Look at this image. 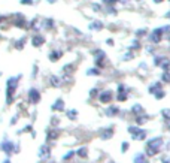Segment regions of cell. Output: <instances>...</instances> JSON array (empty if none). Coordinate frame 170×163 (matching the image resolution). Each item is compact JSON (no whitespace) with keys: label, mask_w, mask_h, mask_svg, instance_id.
<instances>
[{"label":"cell","mask_w":170,"mask_h":163,"mask_svg":"<svg viewBox=\"0 0 170 163\" xmlns=\"http://www.w3.org/2000/svg\"><path fill=\"white\" fill-rule=\"evenodd\" d=\"M25 42H27V37H25V36H22V37H20V39L15 42V46H17L18 49H21V48H24Z\"/></svg>","instance_id":"cell-34"},{"label":"cell","mask_w":170,"mask_h":163,"mask_svg":"<svg viewBox=\"0 0 170 163\" xmlns=\"http://www.w3.org/2000/svg\"><path fill=\"white\" fill-rule=\"evenodd\" d=\"M29 102L31 105H37L41 102V93H39L37 89H30L29 90Z\"/></svg>","instance_id":"cell-7"},{"label":"cell","mask_w":170,"mask_h":163,"mask_svg":"<svg viewBox=\"0 0 170 163\" xmlns=\"http://www.w3.org/2000/svg\"><path fill=\"white\" fill-rule=\"evenodd\" d=\"M152 2L155 3V5H161V3H164L166 0H152Z\"/></svg>","instance_id":"cell-50"},{"label":"cell","mask_w":170,"mask_h":163,"mask_svg":"<svg viewBox=\"0 0 170 163\" xmlns=\"http://www.w3.org/2000/svg\"><path fill=\"white\" fill-rule=\"evenodd\" d=\"M113 93L111 91V90H103V91H100V94H99V100H100V103H103V105H108V103H111L112 100H113Z\"/></svg>","instance_id":"cell-6"},{"label":"cell","mask_w":170,"mask_h":163,"mask_svg":"<svg viewBox=\"0 0 170 163\" xmlns=\"http://www.w3.org/2000/svg\"><path fill=\"white\" fill-rule=\"evenodd\" d=\"M93 56H94V63L99 69H103L104 67V63H106V53L103 49L97 48L93 51Z\"/></svg>","instance_id":"cell-4"},{"label":"cell","mask_w":170,"mask_h":163,"mask_svg":"<svg viewBox=\"0 0 170 163\" xmlns=\"http://www.w3.org/2000/svg\"><path fill=\"white\" fill-rule=\"evenodd\" d=\"M145 51H146L148 54H151V56H155V54H157V46L152 45V44H149V45H146Z\"/></svg>","instance_id":"cell-35"},{"label":"cell","mask_w":170,"mask_h":163,"mask_svg":"<svg viewBox=\"0 0 170 163\" xmlns=\"http://www.w3.org/2000/svg\"><path fill=\"white\" fill-rule=\"evenodd\" d=\"M161 117L164 118L166 123L170 121V108H164V109H161Z\"/></svg>","instance_id":"cell-32"},{"label":"cell","mask_w":170,"mask_h":163,"mask_svg":"<svg viewBox=\"0 0 170 163\" xmlns=\"http://www.w3.org/2000/svg\"><path fill=\"white\" fill-rule=\"evenodd\" d=\"M133 2H142V0H133Z\"/></svg>","instance_id":"cell-54"},{"label":"cell","mask_w":170,"mask_h":163,"mask_svg":"<svg viewBox=\"0 0 170 163\" xmlns=\"http://www.w3.org/2000/svg\"><path fill=\"white\" fill-rule=\"evenodd\" d=\"M101 73V70L96 66V67H91V69H88L87 70V75H88V77H99V75Z\"/></svg>","instance_id":"cell-29"},{"label":"cell","mask_w":170,"mask_h":163,"mask_svg":"<svg viewBox=\"0 0 170 163\" xmlns=\"http://www.w3.org/2000/svg\"><path fill=\"white\" fill-rule=\"evenodd\" d=\"M15 17H17V20L14 21V24H15L17 27H20V29H25V27H29L27 21H25V17H24L22 14H17Z\"/></svg>","instance_id":"cell-11"},{"label":"cell","mask_w":170,"mask_h":163,"mask_svg":"<svg viewBox=\"0 0 170 163\" xmlns=\"http://www.w3.org/2000/svg\"><path fill=\"white\" fill-rule=\"evenodd\" d=\"M20 3L21 5H33L34 2H33V0H20Z\"/></svg>","instance_id":"cell-45"},{"label":"cell","mask_w":170,"mask_h":163,"mask_svg":"<svg viewBox=\"0 0 170 163\" xmlns=\"http://www.w3.org/2000/svg\"><path fill=\"white\" fill-rule=\"evenodd\" d=\"M76 154L79 156V157H87V156H88V148H87V147H81V148L76 151Z\"/></svg>","instance_id":"cell-36"},{"label":"cell","mask_w":170,"mask_h":163,"mask_svg":"<svg viewBox=\"0 0 170 163\" xmlns=\"http://www.w3.org/2000/svg\"><path fill=\"white\" fill-rule=\"evenodd\" d=\"M20 78H21V75H18V77H10L6 82V103L8 105H10L14 102V96H15V91L18 89Z\"/></svg>","instance_id":"cell-2"},{"label":"cell","mask_w":170,"mask_h":163,"mask_svg":"<svg viewBox=\"0 0 170 163\" xmlns=\"http://www.w3.org/2000/svg\"><path fill=\"white\" fill-rule=\"evenodd\" d=\"M91 8H93L94 12H103L104 11V8H103L101 3H93V5H91Z\"/></svg>","instance_id":"cell-37"},{"label":"cell","mask_w":170,"mask_h":163,"mask_svg":"<svg viewBox=\"0 0 170 163\" xmlns=\"http://www.w3.org/2000/svg\"><path fill=\"white\" fill-rule=\"evenodd\" d=\"M148 34H149V30H148L146 27H140V29H137V30L134 32V36L137 37V39H143V37H148Z\"/></svg>","instance_id":"cell-17"},{"label":"cell","mask_w":170,"mask_h":163,"mask_svg":"<svg viewBox=\"0 0 170 163\" xmlns=\"http://www.w3.org/2000/svg\"><path fill=\"white\" fill-rule=\"evenodd\" d=\"M54 27H55V21L52 18H43L41 21V29H43V30H51Z\"/></svg>","instance_id":"cell-10"},{"label":"cell","mask_w":170,"mask_h":163,"mask_svg":"<svg viewBox=\"0 0 170 163\" xmlns=\"http://www.w3.org/2000/svg\"><path fill=\"white\" fill-rule=\"evenodd\" d=\"M67 117H69L70 120H76V118H78V111H76V109L67 111Z\"/></svg>","instance_id":"cell-39"},{"label":"cell","mask_w":170,"mask_h":163,"mask_svg":"<svg viewBox=\"0 0 170 163\" xmlns=\"http://www.w3.org/2000/svg\"><path fill=\"white\" fill-rule=\"evenodd\" d=\"M161 27H163V32H164V39L170 41V22L164 24V26H161Z\"/></svg>","instance_id":"cell-33"},{"label":"cell","mask_w":170,"mask_h":163,"mask_svg":"<svg viewBox=\"0 0 170 163\" xmlns=\"http://www.w3.org/2000/svg\"><path fill=\"white\" fill-rule=\"evenodd\" d=\"M31 44H33L34 48H41L45 44V36L41 34V33H34L33 37H31Z\"/></svg>","instance_id":"cell-8"},{"label":"cell","mask_w":170,"mask_h":163,"mask_svg":"<svg viewBox=\"0 0 170 163\" xmlns=\"http://www.w3.org/2000/svg\"><path fill=\"white\" fill-rule=\"evenodd\" d=\"M164 18H166V20H169V22H170V9H169V11L166 12V14H164Z\"/></svg>","instance_id":"cell-47"},{"label":"cell","mask_w":170,"mask_h":163,"mask_svg":"<svg viewBox=\"0 0 170 163\" xmlns=\"http://www.w3.org/2000/svg\"><path fill=\"white\" fill-rule=\"evenodd\" d=\"M160 90H163V82L161 81H154L152 84H149V87H148V91H149V94H155V93H158Z\"/></svg>","instance_id":"cell-9"},{"label":"cell","mask_w":170,"mask_h":163,"mask_svg":"<svg viewBox=\"0 0 170 163\" xmlns=\"http://www.w3.org/2000/svg\"><path fill=\"white\" fill-rule=\"evenodd\" d=\"M58 138V130L57 129H49L46 132V141H54Z\"/></svg>","instance_id":"cell-22"},{"label":"cell","mask_w":170,"mask_h":163,"mask_svg":"<svg viewBox=\"0 0 170 163\" xmlns=\"http://www.w3.org/2000/svg\"><path fill=\"white\" fill-rule=\"evenodd\" d=\"M154 97H155L157 100H161V99L166 97V91H164V90H160L158 93H155V94H154Z\"/></svg>","instance_id":"cell-40"},{"label":"cell","mask_w":170,"mask_h":163,"mask_svg":"<svg viewBox=\"0 0 170 163\" xmlns=\"http://www.w3.org/2000/svg\"><path fill=\"white\" fill-rule=\"evenodd\" d=\"M103 27H104V24L100 20H94L90 24V30H94V32H100V30H103Z\"/></svg>","instance_id":"cell-14"},{"label":"cell","mask_w":170,"mask_h":163,"mask_svg":"<svg viewBox=\"0 0 170 163\" xmlns=\"http://www.w3.org/2000/svg\"><path fill=\"white\" fill-rule=\"evenodd\" d=\"M104 12H106L108 15H118V9H116L115 6H112V5H109V6H104Z\"/></svg>","instance_id":"cell-25"},{"label":"cell","mask_w":170,"mask_h":163,"mask_svg":"<svg viewBox=\"0 0 170 163\" xmlns=\"http://www.w3.org/2000/svg\"><path fill=\"white\" fill-rule=\"evenodd\" d=\"M51 154V148L48 145H42L41 148H39V157L41 159H48Z\"/></svg>","instance_id":"cell-15"},{"label":"cell","mask_w":170,"mask_h":163,"mask_svg":"<svg viewBox=\"0 0 170 163\" xmlns=\"http://www.w3.org/2000/svg\"><path fill=\"white\" fill-rule=\"evenodd\" d=\"M140 48H142V42H140V39H137V37H134V39L132 41V44L128 45L130 51H139Z\"/></svg>","instance_id":"cell-19"},{"label":"cell","mask_w":170,"mask_h":163,"mask_svg":"<svg viewBox=\"0 0 170 163\" xmlns=\"http://www.w3.org/2000/svg\"><path fill=\"white\" fill-rule=\"evenodd\" d=\"M36 75H37V66H34V67H33V73H31V77L34 78Z\"/></svg>","instance_id":"cell-49"},{"label":"cell","mask_w":170,"mask_h":163,"mask_svg":"<svg viewBox=\"0 0 170 163\" xmlns=\"http://www.w3.org/2000/svg\"><path fill=\"white\" fill-rule=\"evenodd\" d=\"M148 120H149V117H148L146 114L137 115V117H136V124H137V126H142V124H145V123H146Z\"/></svg>","instance_id":"cell-26"},{"label":"cell","mask_w":170,"mask_h":163,"mask_svg":"<svg viewBox=\"0 0 170 163\" xmlns=\"http://www.w3.org/2000/svg\"><path fill=\"white\" fill-rule=\"evenodd\" d=\"M46 2H48V3H55L57 0H46Z\"/></svg>","instance_id":"cell-51"},{"label":"cell","mask_w":170,"mask_h":163,"mask_svg":"<svg viewBox=\"0 0 170 163\" xmlns=\"http://www.w3.org/2000/svg\"><path fill=\"white\" fill-rule=\"evenodd\" d=\"M72 69H73V65H66V66L63 67V72H64V73H70Z\"/></svg>","instance_id":"cell-43"},{"label":"cell","mask_w":170,"mask_h":163,"mask_svg":"<svg viewBox=\"0 0 170 163\" xmlns=\"http://www.w3.org/2000/svg\"><path fill=\"white\" fill-rule=\"evenodd\" d=\"M61 57H63V51H61V49H54V51H51V54H49V60L51 61H57Z\"/></svg>","instance_id":"cell-20"},{"label":"cell","mask_w":170,"mask_h":163,"mask_svg":"<svg viewBox=\"0 0 170 163\" xmlns=\"http://www.w3.org/2000/svg\"><path fill=\"white\" fill-rule=\"evenodd\" d=\"M133 58H134V51H130V49H127V51L122 54V57H121V60H124V61H130Z\"/></svg>","instance_id":"cell-28"},{"label":"cell","mask_w":170,"mask_h":163,"mask_svg":"<svg viewBox=\"0 0 170 163\" xmlns=\"http://www.w3.org/2000/svg\"><path fill=\"white\" fill-rule=\"evenodd\" d=\"M116 100L118 102H125V100L128 99V91H121V93H116Z\"/></svg>","instance_id":"cell-30"},{"label":"cell","mask_w":170,"mask_h":163,"mask_svg":"<svg viewBox=\"0 0 170 163\" xmlns=\"http://www.w3.org/2000/svg\"><path fill=\"white\" fill-rule=\"evenodd\" d=\"M99 94H100L99 89H91V90H90V96H91V97H99Z\"/></svg>","instance_id":"cell-41"},{"label":"cell","mask_w":170,"mask_h":163,"mask_svg":"<svg viewBox=\"0 0 170 163\" xmlns=\"http://www.w3.org/2000/svg\"><path fill=\"white\" fill-rule=\"evenodd\" d=\"M64 109V102H63V99H57L54 105H52V111H63Z\"/></svg>","instance_id":"cell-24"},{"label":"cell","mask_w":170,"mask_h":163,"mask_svg":"<svg viewBox=\"0 0 170 163\" xmlns=\"http://www.w3.org/2000/svg\"><path fill=\"white\" fill-rule=\"evenodd\" d=\"M121 0H101V5H104V6H109V5H112V6H115L116 3H120Z\"/></svg>","instance_id":"cell-38"},{"label":"cell","mask_w":170,"mask_h":163,"mask_svg":"<svg viewBox=\"0 0 170 163\" xmlns=\"http://www.w3.org/2000/svg\"><path fill=\"white\" fill-rule=\"evenodd\" d=\"M106 44H108V45H111V46H113V44H115V42H113V39H111V37H109V39H106Z\"/></svg>","instance_id":"cell-48"},{"label":"cell","mask_w":170,"mask_h":163,"mask_svg":"<svg viewBox=\"0 0 170 163\" xmlns=\"http://www.w3.org/2000/svg\"><path fill=\"white\" fill-rule=\"evenodd\" d=\"M3 163H10V160H5V162H3Z\"/></svg>","instance_id":"cell-52"},{"label":"cell","mask_w":170,"mask_h":163,"mask_svg":"<svg viewBox=\"0 0 170 163\" xmlns=\"http://www.w3.org/2000/svg\"><path fill=\"white\" fill-rule=\"evenodd\" d=\"M0 150L5 151L6 156H10L14 151H18V147H15L12 141H3L2 144H0Z\"/></svg>","instance_id":"cell-5"},{"label":"cell","mask_w":170,"mask_h":163,"mask_svg":"<svg viewBox=\"0 0 170 163\" xmlns=\"http://www.w3.org/2000/svg\"><path fill=\"white\" fill-rule=\"evenodd\" d=\"M163 41H164L163 27H155L154 30L149 32V34H148V42L149 44H152V45H160Z\"/></svg>","instance_id":"cell-3"},{"label":"cell","mask_w":170,"mask_h":163,"mask_svg":"<svg viewBox=\"0 0 170 163\" xmlns=\"http://www.w3.org/2000/svg\"><path fill=\"white\" fill-rule=\"evenodd\" d=\"M49 82H51L52 87H60L63 81H61L60 77H57V75H51V77H49Z\"/></svg>","instance_id":"cell-23"},{"label":"cell","mask_w":170,"mask_h":163,"mask_svg":"<svg viewBox=\"0 0 170 163\" xmlns=\"http://www.w3.org/2000/svg\"><path fill=\"white\" fill-rule=\"evenodd\" d=\"M167 2H170V0H167Z\"/></svg>","instance_id":"cell-55"},{"label":"cell","mask_w":170,"mask_h":163,"mask_svg":"<svg viewBox=\"0 0 170 163\" xmlns=\"http://www.w3.org/2000/svg\"><path fill=\"white\" fill-rule=\"evenodd\" d=\"M75 154H76L75 151H69V153H67L66 156H64V157H63V160H69V159H72V157H73Z\"/></svg>","instance_id":"cell-44"},{"label":"cell","mask_w":170,"mask_h":163,"mask_svg":"<svg viewBox=\"0 0 170 163\" xmlns=\"http://www.w3.org/2000/svg\"><path fill=\"white\" fill-rule=\"evenodd\" d=\"M161 162H163V163H170V156H164V157H161Z\"/></svg>","instance_id":"cell-46"},{"label":"cell","mask_w":170,"mask_h":163,"mask_svg":"<svg viewBox=\"0 0 170 163\" xmlns=\"http://www.w3.org/2000/svg\"><path fill=\"white\" fill-rule=\"evenodd\" d=\"M160 81H161L163 84H170V72H161Z\"/></svg>","instance_id":"cell-31"},{"label":"cell","mask_w":170,"mask_h":163,"mask_svg":"<svg viewBox=\"0 0 170 163\" xmlns=\"http://www.w3.org/2000/svg\"><path fill=\"white\" fill-rule=\"evenodd\" d=\"M167 126H169V130H170V121H169V123H167Z\"/></svg>","instance_id":"cell-53"},{"label":"cell","mask_w":170,"mask_h":163,"mask_svg":"<svg viewBox=\"0 0 170 163\" xmlns=\"http://www.w3.org/2000/svg\"><path fill=\"white\" fill-rule=\"evenodd\" d=\"M133 162H134V163H149V162H148V156L143 154V153H137V154L134 156Z\"/></svg>","instance_id":"cell-21"},{"label":"cell","mask_w":170,"mask_h":163,"mask_svg":"<svg viewBox=\"0 0 170 163\" xmlns=\"http://www.w3.org/2000/svg\"><path fill=\"white\" fill-rule=\"evenodd\" d=\"M132 114H133L134 117L142 115V114H145V109H143V106H142L140 103H134V105L132 106Z\"/></svg>","instance_id":"cell-16"},{"label":"cell","mask_w":170,"mask_h":163,"mask_svg":"<svg viewBox=\"0 0 170 163\" xmlns=\"http://www.w3.org/2000/svg\"><path fill=\"white\" fill-rule=\"evenodd\" d=\"M163 145H164V139H163L161 136H155V138H152V139H148V142L145 145V154L148 157L157 156V154L161 151Z\"/></svg>","instance_id":"cell-1"},{"label":"cell","mask_w":170,"mask_h":163,"mask_svg":"<svg viewBox=\"0 0 170 163\" xmlns=\"http://www.w3.org/2000/svg\"><path fill=\"white\" fill-rule=\"evenodd\" d=\"M104 112H106V115H108V117H116V115H118L120 112H121V109H120V106L111 105V106L106 108V111H104Z\"/></svg>","instance_id":"cell-12"},{"label":"cell","mask_w":170,"mask_h":163,"mask_svg":"<svg viewBox=\"0 0 170 163\" xmlns=\"http://www.w3.org/2000/svg\"><path fill=\"white\" fill-rule=\"evenodd\" d=\"M160 69H161L163 72H170V57H166V58H164V61L161 63Z\"/></svg>","instance_id":"cell-27"},{"label":"cell","mask_w":170,"mask_h":163,"mask_svg":"<svg viewBox=\"0 0 170 163\" xmlns=\"http://www.w3.org/2000/svg\"><path fill=\"white\" fill-rule=\"evenodd\" d=\"M128 148H130V144H128L127 141H124V142H122V145H121V151H122V153H125V151H128Z\"/></svg>","instance_id":"cell-42"},{"label":"cell","mask_w":170,"mask_h":163,"mask_svg":"<svg viewBox=\"0 0 170 163\" xmlns=\"http://www.w3.org/2000/svg\"><path fill=\"white\" fill-rule=\"evenodd\" d=\"M113 136V129L112 127H109V129H103V130H100V138L101 139H111V138Z\"/></svg>","instance_id":"cell-18"},{"label":"cell","mask_w":170,"mask_h":163,"mask_svg":"<svg viewBox=\"0 0 170 163\" xmlns=\"http://www.w3.org/2000/svg\"><path fill=\"white\" fill-rule=\"evenodd\" d=\"M166 57L167 56H164V54H155V56H152V63H154V66L155 67H160Z\"/></svg>","instance_id":"cell-13"}]
</instances>
